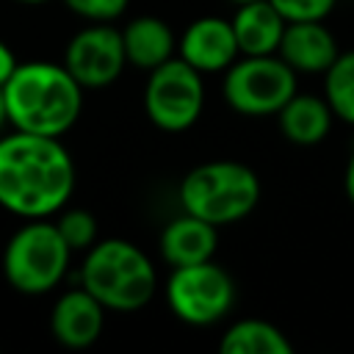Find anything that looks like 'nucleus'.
I'll use <instances>...</instances> for the list:
<instances>
[{"label": "nucleus", "mask_w": 354, "mask_h": 354, "mask_svg": "<svg viewBox=\"0 0 354 354\" xmlns=\"http://www.w3.org/2000/svg\"><path fill=\"white\" fill-rule=\"evenodd\" d=\"M75 191V163L55 136L11 133L0 138V207L44 218Z\"/></svg>", "instance_id": "1"}, {"label": "nucleus", "mask_w": 354, "mask_h": 354, "mask_svg": "<svg viewBox=\"0 0 354 354\" xmlns=\"http://www.w3.org/2000/svg\"><path fill=\"white\" fill-rule=\"evenodd\" d=\"M8 122L14 130L61 138L80 116L83 86L64 64L28 61L17 64L3 86Z\"/></svg>", "instance_id": "2"}, {"label": "nucleus", "mask_w": 354, "mask_h": 354, "mask_svg": "<svg viewBox=\"0 0 354 354\" xmlns=\"http://www.w3.org/2000/svg\"><path fill=\"white\" fill-rule=\"evenodd\" d=\"M83 288L102 301L105 310H141L158 288L152 260L130 241L108 238L88 249L80 268Z\"/></svg>", "instance_id": "3"}, {"label": "nucleus", "mask_w": 354, "mask_h": 354, "mask_svg": "<svg viewBox=\"0 0 354 354\" xmlns=\"http://www.w3.org/2000/svg\"><path fill=\"white\" fill-rule=\"evenodd\" d=\"M260 202L257 174L238 160H207L180 183V205L216 227L246 218Z\"/></svg>", "instance_id": "4"}, {"label": "nucleus", "mask_w": 354, "mask_h": 354, "mask_svg": "<svg viewBox=\"0 0 354 354\" xmlns=\"http://www.w3.org/2000/svg\"><path fill=\"white\" fill-rule=\"evenodd\" d=\"M69 243L50 221H30L19 227L3 252V274L19 293L39 296L53 290L69 266Z\"/></svg>", "instance_id": "5"}, {"label": "nucleus", "mask_w": 354, "mask_h": 354, "mask_svg": "<svg viewBox=\"0 0 354 354\" xmlns=\"http://www.w3.org/2000/svg\"><path fill=\"white\" fill-rule=\"evenodd\" d=\"M296 94V69L282 58L246 55L232 61L224 75V100L243 116H271Z\"/></svg>", "instance_id": "6"}, {"label": "nucleus", "mask_w": 354, "mask_h": 354, "mask_svg": "<svg viewBox=\"0 0 354 354\" xmlns=\"http://www.w3.org/2000/svg\"><path fill=\"white\" fill-rule=\"evenodd\" d=\"M205 102L202 72L183 58H169L160 66L149 69L144 88V111L149 122L166 133H180L191 127Z\"/></svg>", "instance_id": "7"}, {"label": "nucleus", "mask_w": 354, "mask_h": 354, "mask_svg": "<svg viewBox=\"0 0 354 354\" xmlns=\"http://www.w3.org/2000/svg\"><path fill=\"white\" fill-rule=\"evenodd\" d=\"M166 299L180 321L194 326H207L230 313L235 301V282L221 266L210 260L194 266H177L169 277Z\"/></svg>", "instance_id": "8"}, {"label": "nucleus", "mask_w": 354, "mask_h": 354, "mask_svg": "<svg viewBox=\"0 0 354 354\" xmlns=\"http://www.w3.org/2000/svg\"><path fill=\"white\" fill-rule=\"evenodd\" d=\"M127 64L122 30L111 25H88L72 36L64 53V66L83 88L111 86Z\"/></svg>", "instance_id": "9"}, {"label": "nucleus", "mask_w": 354, "mask_h": 354, "mask_svg": "<svg viewBox=\"0 0 354 354\" xmlns=\"http://www.w3.org/2000/svg\"><path fill=\"white\" fill-rule=\"evenodd\" d=\"M238 53L232 22L221 17L194 19L180 39V58L199 72H221L235 61Z\"/></svg>", "instance_id": "10"}, {"label": "nucleus", "mask_w": 354, "mask_h": 354, "mask_svg": "<svg viewBox=\"0 0 354 354\" xmlns=\"http://www.w3.org/2000/svg\"><path fill=\"white\" fill-rule=\"evenodd\" d=\"M105 324V307L97 296H91L86 288L66 290L50 315L53 337L66 348H86L91 346Z\"/></svg>", "instance_id": "11"}, {"label": "nucleus", "mask_w": 354, "mask_h": 354, "mask_svg": "<svg viewBox=\"0 0 354 354\" xmlns=\"http://www.w3.org/2000/svg\"><path fill=\"white\" fill-rule=\"evenodd\" d=\"M277 53L288 66H293L296 72H307V75L326 72L332 61L340 55L335 36L321 25V19L288 22Z\"/></svg>", "instance_id": "12"}, {"label": "nucleus", "mask_w": 354, "mask_h": 354, "mask_svg": "<svg viewBox=\"0 0 354 354\" xmlns=\"http://www.w3.org/2000/svg\"><path fill=\"white\" fill-rule=\"evenodd\" d=\"M216 224L183 213L177 218H171L166 224V230L160 232V254L166 263L177 266H194L202 260H210L216 252Z\"/></svg>", "instance_id": "13"}, {"label": "nucleus", "mask_w": 354, "mask_h": 354, "mask_svg": "<svg viewBox=\"0 0 354 354\" xmlns=\"http://www.w3.org/2000/svg\"><path fill=\"white\" fill-rule=\"evenodd\" d=\"M238 50L243 55H271L279 50L282 33H285V17L271 6V0H254L238 6L235 17L230 19Z\"/></svg>", "instance_id": "14"}, {"label": "nucleus", "mask_w": 354, "mask_h": 354, "mask_svg": "<svg viewBox=\"0 0 354 354\" xmlns=\"http://www.w3.org/2000/svg\"><path fill=\"white\" fill-rule=\"evenodd\" d=\"M122 41L127 64L147 72L169 61L174 53V33L158 17H136L133 22H127L122 30Z\"/></svg>", "instance_id": "15"}, {"label": "nucleus", "mask_w": 354, "mask_h": 354, "mask_svg": "<svg viewBox=\"0 0 354 354\" xmlns=\"http://www.w3.org/2000/svg\"><path fill=\"white\" fill-rule=\"evenodd\" d=\"M277 116H279L282 136L301 147H310V144H318L321 138H326L329 124H332L329 102L321 97H313V94H293Z\"/></svg>", "instance_id": "16"}, {"label": "nucleus", "mask_w": 354, "mask_h": 354, "mask_svg": "<svg viewBox=\"0 0 354 354\" xmlns=\"http://www.w3.org/2000/svg\"><path fill=\"white\" fill-rule=\"evenodd\" d=\"M218 348L221 354H290L293 346L279 326L260 318H243L224 332Z\"/></svg>", "instance_id": "17"}, {"label": "nucleus", "mask_w": 354, "mask_h": 354, "mask_svg": "<svg viewBox=\"0 0 354 354\" xmlns=\"http://www.w3.org/2000/svg\"><path fill=\"white\" fill-rule=\"evenodd\" d=\"M324 88L326 102L335 116L354 124V50L337 55L332 66L324 72Z\"/></svg>", "instance_id": "18"}, {"label": "nucleus", "mask_w": 354, "mask_h": 354, "mask_svg": "<svg viewBox=\"0 0 354 354\" xmlns=\"http://www.w3.org/2000/svg\"><path fill=\"white\" fill-rule=\"evenodd\" d=\"M58 232L64 235V241L69 243L72 252L77 249H91L94 241H97V218L83 210V207H75V210H66L58 221H55Z\"/></svg>", "instance_id": "19"}, {"label": "nucleus", "mask_w": 354, "mask_h": 354, "mask_svg": "<svg viewBox=\"0 0 354 354\" xmlns=\"http://www.w3.org/2000/svg\"><path fill=\"white\" fill-rule=\"evenodd\" d=\"M271 6L285 17V22H307V19H324L335 0H271Z\"/></svg>", "instance_id": "20"}, {"label": "nucleus", "mask_w": 354, "mask_h": 354, "mask_svg": "<svg viewBox=\"0 0 354 354\" xmlns=\"http://www.w3.org/2000/svg\"><path fill=\"white\" fill-rule=\"evenodd\" d=\"M64 3L77 17H86V19H94V22L116 19L127 8V0H64Z\"/></svg>", "instance_id": "21"}, {"label": "nucleus", "mask_w": 354, "mask_h": 354, "mask_svg": "<svg viewBox=\"0 0 354 354\" xmlns=\"http://www.w3.org/2000/svg\"><path fill=\"white\" fill-rule=\"evenodd\" d=\"M14 69H17V58H14V53L8 50V44L0 41V88L8 83V77L14 75Z\"/></svg>", "instance_id": "22"}, {"label": "nucleus", "mask_w": 354, "mask_h": 354, "mask_svg": "<svg viewBox=\"0 0 354 354\" xmlns=\"http://www.w3.org/2000/svg\"><path fill=\"white\" fill-rule=\"evenodd\" d=\"M343 185H346V196L351 199L354 205V155L348 158V166H346V177H343Z\"/></svg>", "instance_id": "23"}, {"label": "nucleus", "mask_w": 354, "mask_h": 354, "mask_svg": "<svg viewBox=\"0 0 354 354\" xmlns=\"http://www.w3.org/2000/svg\"><path fill=\"white\" fill-rule=\"evenodd\" d=\"M8 122V105H6V94H3V88H0V127Z\"/></svg>", "instance_id": "24"}, {"label": "nucleus", "mask_w": 354, "mask_h": 354, "mask_svg": "<svg viewBox=\"0 0 354 354\" xmlns=\"http://www.w3.org/2000/svg\"><path fill=\"white\" fill-rule=\"evenodd\" d=\"M17 3H25V6H41V3H47V0H17Z\"/></svg>", "instance_id": "25"}, {"label": "nucleus", "mask_w": 354, "mask_h": 354, "mask_svg": "<svg viewBox=\"0 0 354 354\" xmlns=\"http://www.w3.org/2000/svg\"><path fill=\"white\" fill-rule=\"evenodd\" d=\"M230 3H235V6H243V3H254V0H230Z\"/></svg>", "instance_id": "26"}]
</instances>
